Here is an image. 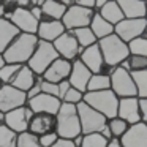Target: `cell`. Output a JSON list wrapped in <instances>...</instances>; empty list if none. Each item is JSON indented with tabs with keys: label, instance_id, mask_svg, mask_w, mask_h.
Masks as SVG:
<instances>
[{
	"label": "cell",
	"instance_id": "1",
	"mask_svg": "<svg viewBox=\"0 0 147 147\" xmlns=\"http://www.w3.org/2000/svg\"><path fill=\"white\" fill-rule=\"evenodd\" d=\"M38 45V36L35 33H18V36L11 41V45L3 51V59L7 63L26 65L32 57Z\"/></svg>",
	"mask_w": 147,
	"mask_h": 147
},
{
	"label": "cell",
	"instance_id": "2",
	"mask_svg": "<svg viewBox=\"0 0 147 147\" xmlns=\"http://www.w3.org/2000/svg\"><path fill=\"white\" fill-rule=\"evenodd\" d=\"M55 133L62 139H74L78 134H82L76 105L62 101L60 108L55 114Z\"/></svg>",
	"mask_w": 147,
	"mask_h": 147
},
{
	"label": "cell",
	"instance_id": "3",
	"mask_svg": "<svg viewBox=\"0 0 147 147\" xmlns=\"http://www.w3.org/2000/svg\"><path fill=\"white\" fill-rule=\"evenodd\" d=\"M98 46L100 51H101V55L105 59L106 67L114 68L119 67L125 59L130 55V49H128V43H125L123 40H120L115 33L106 36V38L98 40Z\"/></svg>",
	"mask_w": 147,
	"mask_h": 147
},
{
	"label": "cell",
	"instance_id": "4",
	"mask_svg": "<svg viewBox=\"0 0 147 147\" xmlns=\"http://www.w3.org/2000/svg\"><path fill=\"white\" fill-rule=\"evenodd\" d=\"M82 101L87 103L90 108L103 114L106 119L117 117V106L119 98L111 89L108 90H98V92H86L82 96Z\"/></svg>",
	"mask_w": 147,
	"mask_h": 147
},
{
	"label": "cell",
	"instance_id": "5",
	"mask_svg": "<svg viewBox=\"0 0 147 147\" xmlns=\"http://www.w3.org/2000/svg\"><path fill=\"white\" fill-rule=\"evenodd\" d=\"M78 109V117L81 123V133L90 134V133H100L108 123V119L93 108H90L87 103L81 101L76 105Z\"/></svg>",
	"mask_w": 147,
	"mask_h": 147
},
{
	"label": "cell",
	"instance_id": "6",
	"mask_svg": "<svg viewBox=\"0 0 147 147\" xmlns=\"http://www.w3.org/2000/svg\"><path fill=\"white\" fill-rule=\"evenodd\" d=\"M55 59H59V54H57V51H55L54 45H52V43H48V41H43V40H38V45H36L32 57L29 59V62H27L26 65L35 74H43L46 71V68H48Z\"/></svg>",
	"mask_w": 147,
	"mask_h": 147
},
{
	"label": "cell",
	"instance_id": "7",
	"mask_svg": "<svg viewBox=\"0 0 147 147\" xmlns=\"http://www.w3.org/2000/svg\"><path fill=\"white\" fill-rule=\"evenodd\" d=\"M111 79V90L115 93L117 98H125V96H136V86L131 78V73L125 68L114 67L109 73Z\"/></svg>",
	"mask_w": 147,
	"mask_h": 147
},
{
	"label": "cell",
	"instance_id": "8",
	"mask_svg": "<svg viewBox=\"0 0 147 147\" xmlns=\"http://www.w3.org/2000/svg\"><path fill=\"white\" fill-rule=\"evenodd\" d=\"M95 10L93 8H86L81 5H71L67 8L65 14L62 16V24L67 30H74L79 27H89L92 21Z\"/></svg>",
	"mask_w": 147,
	"mask_h": 147
},
{
	"label": "cell",
	"instance_id": "9",
	"mask_svg": "<svg viewBox=\"0 0 147 147\" xmlns=\"http://www.w3.org/2000/svg\"><path fill=\"white\" fill-rule=\"evenodd\" d=\"M3 18L8 21H11V24H13L21 33H35L36 35V29H38L40 22L32 16L29 8L16 7V8H13V11L5 13Z\"/></svg>",
	"mask_w": 147,
	"mask_h": 147
},
{
	"label": "cell",
	"instance_id": "10",
	"mask_svg": "<svg viewBox=\"0 0 147 147\" xmlns=\"http://www.w3.org/2000/svg\"><path fill=\"white\" fill-rule=\"evenodd\" d=\"M147 26L146 18H138V19H122L119 24L114 26V33L125 43L133 41L134 38H139L142 35L144 29Z\"/></svg>",
	"mask_w": 147,
	"mask_h": 147
},
{
	"label": "cell",
	"instance_id": "11",
	"mask_svg": "<svg viewBox=\"0 0 147 147\" xmlns=\"http://www.w3.org/2000/svg\"><path fill=\"white\" fill-rule=\"evenodd\" d=\"M52 45H54L59 57L67 59V60H70V62L79 59L81 52H82V48H81L79 43L76 41V38H74L71 30H67L65 33H62Z\"/></svg>",
	"mask_w": 147,
	"mask_h": 147
},
{
	"label": "cell",
	"instance_id": "12",
	"mask_svg": "<svg viewBox=\"0 0 147 147\" xmlns=\"http://www.w3.org/2000/svg\"><path fill=\"white\" fill-rule=\"evenodd\" d=\"M27 105V95L26 92L13 87L11 84H3L0 87V111L8 112L16 108Z\"/></svg>",
	"mask_w": 147,
	"mask_h": 147
},
{
	"label": "cell",
	"instance_id": "13",
	"mask_svg": "<svg viewBox=\"0 0 147 147\" xmlns=\"http://www.w3.org/2000/svg\"><path fill=\"white\" fill-rule=\"evenodd\" d=\"M79 60L82 62V63L86 65L90 71H92V74H95V73H106V74H109V73H111V70H112V68L106 67L105 59H103V55H101V51H100L98 43L84 48L82 52H81V55H79Z\"/></svg>",
	"mask_w": 147,
	"mask_h": 147
},
{
	"label": "cell",
	"instance_id": "14",
	"mask_svg": "<svg viewBox=\"0 0 147 147\" xmlns=\"http://www.w3.org/2000/svg\"><path fill=\"white\" fill-rule=\"evenodd\" d=\"M33 112L30 111L29 106H21V108H16L13 111L5 112V125L8 128L14 131V133H24L29 128V122L32 119Z\"/></svg>",
	"mask_w": 147,
	"mask_h": 147
},
{
	"label": "cell",
	"instance_id": "15",
	"mask_svg": "<svg viewBox=\"0 0 147 147\" xmlns=\"http://www.w3.org/2000/svg\"><path fill=\"white\" fill-rule=\"evenodd\" d=\"M122 147H147V123L138 122L128 127L120 136Z\"/></svg>",
	"mask_w": 147,
	"mask_h": 147
},
{
	"label": "cell",
	"instance_id": "16",
	"mask_svg": "<svg viewBox=\"0 0 147 147\" xmlns=\"http://www.w3.org/2000/svg\"><path fill=\"white\" fill-rule=\"evenodd\" d=\"M60 105L62 101L57 96L48 95V93H43V92H40L38 95L27 100V106L30 108L32 112H46V114H52V115L57 114Z\"/></svg>",
	"mask_w": 147,
	"mask_h": 147
},
{
	"label": "cell",
	"instance_id": "17",
	"mask_svg": "<svg viewBox=\"0 0 147 147\" xmlns=\"http://www.w3.org/2000/svg\"><path fill=\"white\" fill-rule=\"evenodd\" d=\"M90 76H92V71H90L79 59L71 62V71H70V76H68V82H70V86L73 87V89L86 93Z\"/></svg>",
	"mask_w": 147,
	"mask_h": 147
},
{
	"label": "cell",
	"instance_id": "18",
	"mask_svg": "<svg viewBox=\"0 0 147 147\" xmlns=\"http://www.w3.org/2000/svg\"><path fill=\"white\" fill-rule=\"evenodd\" d=\"M117 117L122 119V120H125L128 125H133V123L141 122L138 96H125V98H119Z\"/></svg>",
	"mask_w": 147,
	"mask_h": 147
},
{
	"label": "cell",
	"instance_id": "19",
	"mask_svg": "<svg viewBox=\"0 0 147 147\" xmlns=\"http://www.w3.org/2000/svg\"><path fill=\"white\" fill-rule=\"evenodd\" d=\"M70 71H71V62L67 60V59L59 57L46 68V71L41 76H43V79L48 81V82L59 84V82H62V81L68 79Z\"/></svg>",
	"mask_w": 147,
	"mask_h": 147
},
{
	"label": "cell",
	"instance_id": "20",
	"mask_svg": "<svg viewBox=\"0 0 147 147\" xmlns=\"http://www.w3.org/2000/svg\"><path fill=\"white\" fill-rule=\"evenodd\" d=\"M27 131H30L32 134H36V136L55 131V115L46 114V112H33Z\"/></svg>",
	"mask_w": 147,
	"mask_h": 147
},
{
	"label": "cell",
	"instance_id": "21",
	"mask_svg": "<svg viewBox=\"0 0 147 147\" xmlns=\"http://www.w3.org/2000/svg\"><path fill=\"white\" fill-rule=\"evenodd\" d=\"M65 32H67V29L62 24V21H41L36 29V36L43 41L54 43Z\"/></svg>",
	"mask_w": 147,
	"mask_h": 147
},
{
	"label": "cell",
	"instance_id": "22",
	"mask_svg": "<svg viewBox=\"0 0 147 147\" xmlns=\"http://www.w3.org/2000/svg\"><path fill=\"white\" fill-rule=\"evenodd\" d=\"M36 78H38V74H35L32 70H30L27 65H21V68L18 70L16 76L13 78V81H11V86L16 87V89L22 90V92H29L30 89H32V86L36 82Z\"/></svg>",
	"mask_w": 147,
	"mask_h": 147
},
{
	"label": "cell",
	"instance_id": "23",
	"mask_svg": "<svg viewBox=\"0 0 147 147\" xmlns=\"http://www.w3.org/2000/svg\"><path fill=\"white\" fill-rule=\"evenodd\" d=\"M120 7L123 18L127 19H138L146 18V2L144 0H115Z\"/></svg>",
	"mask_w": 147,
	"mask_h": 147
},
{
	"label": "cell",
	"instance_id": "24",
	"mask_svg": "<svg viewBox=\"0 0 147 147\" xmlns=\"http://www.w3.org/2000/svg\"><path fill=\"white\" fill-rule=\"evenodd\" d=\"M40 10H41L40 22L41 21H60L67 11V7H63L55 0H43V3L40 5Z\"/></svg>",
	"mask_w": 147,
	"mask_h": 147
},
{
	"label": "cell",
	"instance_id": "25",
	"mask_svg": "<svg viewBox=\"0 0 147 147\" xmlns=\"http://www.w3.org/2000/svg\"><path fill=\"white\" fill-rule=\"evenodd\" d=\"M96 13H98L105 21L111 22L112 26H115V24H119L122 19H125L123 13H122L120 7H119V3L115 2V0H108V2L100 8Z\"/></svg>",
	"mask_w": 147,
	"mask_h": 147
},
{
	"label": "cell",
	"instance_id": "26",
	"mask_svg": "<svg viewBox=\"0 0 147 147\" xmlns=\"http://www.w3.org/2000/svg\"><path fill=\"white\" fill-rule=\"evenodd\" d=\"M18 33H19V30L11 24V21L0 18V52L2 54L11 45V41L18 36Z\"/></svg>",
	"mask_w": 147,
	"mask_h": 147
},
{
	"label": "cell",
	"instance_id": "27",
	"mask_svg": "<svg viewBox=\"0 0 147 147\" xmlns=\"http://www.w3.org/2000/svg\"><path fill=\"white\" fill-rule=\"evenodd\" d=\"M89 27H90V30H92V33L95 35L96 40L106 38V36L114 33V26H112L111 22H108V21H105L96 11H95V14H93L92 21H90Z\"/></svg>",
	"mask_w": 147,
	"mask_h": 147
},
{
	"label": "cell",
	"instance_id": "28",
	"mask_svg": "<svg viewBox=\"0 0 147 147\" xmlns=\"http://www.w3.org/2000/svg\"><path fill=\"white\" fill-rule=\"evenodd\" d=\"M111 89V79L106 73H95L90 76L87 84V92H98V90H108Z\"/></svg>",
	"mask_w": 147,
	"mask_h": 147
},
{
	"label": "cell",
	"instance_id": "29",
	"mask_svg": "<svg viewBox=\"0 0 147 147\" xmlns=\"http://www.w3.org/2000/svg\"><path fill=\"white\" fill-rule=\"evenodd\" d=\"M122 68L131 71H142V70H147V57L144 55H138V54H130L123 62L120 63Z\"/></svg>",
	"mask_w": 147,
	"mask_h": 147
},
{
	"label": "cell",
	"instance_id": "30",
	"mask_svg": "<svg viewBox=\"0 0 147 147\" xmlns=\"http://www.w3.org/2000/svg\"><path fill=\"white\" fill-rule=\"evenodd\" d=\"M74 35V38H76V41L79 43L81 48H87V46H92L95 45L98 40L95 38V35L92 33V30H90V27H79V29H74L71 30Z\"/></svg>",
	"mask_w": 147,
	"mask_h": 147
},
{
	"label": "cell",
	"instance_id": "31",
	"mask_svg": "<svg viewBox=\"0 0 147 147\" xmlns=\"http://www.w3.org/2000/svg\"><path fill=\"white\" fill-rule=\"evenodd\" d=\"M131 78L136 86L138 98H147V70L142 71H131Z\"/></svg>",
	"mask_w": 147,
	"mask_h": 147
},
{
	"label": "cell",
	"instance_id": "32",
	"mask_svg": "<svg viewBox=\"0 0 147 147\" xmlns=\"http://www.w3.org/2000/svg\"><path fill=\"white\" fill-rule=\"evenodd\" d=\"M108 139L101 133H90L82 134V142L79 147H106Z\"/></svg>",
	"mask_w": 147,
	"mask_h": 147
},
{
	"label": "cell",
	"instance_id": "33",
	"mask_svg": "<svg viewBox=\"0 0 147 147\" xmlns=\"http://www.w3.org/2000/svg\"><path fill=\"white\" fill-rule=\"evenodd\" d=\"M106 125H108L109 131H111V136H112V138H117V139H120V136L128 130V127H130L127 122L122 120V119H119V117L109 119Z\"/></svg>",
	"mask_w": 147,
	"mask_h": 147
},
{
	"label": "cell",
	"instance_id": "34",
	"mask_svg": "<svg viewBox=\"0 0 147 147\" xmlns=\"http://www.w3.org/2000/svg\"><path fill=\"white\" fill-rule=\"evenodd\" d=\"M18 133L7 125H0V147H16Z\"/></svg>",
	"mask_w": 147,
	"mask_h": 147
},
{
	"label": "cell",
	"instance_id": "35",
	"mask_svg": "<svg viewBox=\"0 0 147 147\" xmlns=\"http://www.w3.org/2000/svg\"><path fill=\"white\" fill-rule=\"evenodd\" d=\"M16 147H41V144H40L36 134H32L30 131H24V133L18 134Z\"/></svg>",
	"mask_w": 147,
	"mask_h": 147
},
{
	"label": "cell",
	"instance_id": "36",
	"mask_svg": "<svg viewBox=\"0 0 147 147\" xmlns=\"http://www.w3.org/2000/svg\"><path fill=\"white\" fill-rule=\"evenodd\" d=\"M19 68H21V65H18V63H5L3 67L0 68V82L10 84L13 81V78L16 76Z\"/></svg>",
	"mask_w": 147,
	"mask_h": 147
},
{
	"label": "cell",
	"instance_id": "37",
	"mask_svg": "<svg viewBox=\"0 0 147 147\" xmlns=\"http://www.w3.org/2000/svg\"><path fill=\"white\" fill-rule=\"evenodd\" d=\"M128 49H130V54H138V55H144L147 57V38H134L133 41L128 43Z\"/></svg>",
	"mask_w": 147,
	"mask_h": 147
},
{
	"label": "cell",
	"instance_id": "38",
	"mask_svg": "<svg viewBox=\"0 0 147 147\" xmlns=\"http://www.w3.org/2000/svg\"><path fill=\"white\" fill-rule=\"evenodd\" d=\"M82 96H84L82 92H79V90L70 87L68 92L65 93V96L62 98V101H63V103H70V105H78V103L82 101Z\"/></svg>",
	"mask_w": 147,
	"mask_h": 147
},
{
	"label": "cell",
	"instance_id": "39",
	"mask_svg": "<svg viewBox=\"0 0 147 147\" xmlns=\"http://www.w3.org/2000/svg\"><path fill=\"white\" fill-rule=\"evenodd\" d=\"M38 139H40L41 147H51L52 144L59 139V136H57V133H55V131H52V133H46V134L38 136Z\"/></svg>",
	"mask_w": 147,
	"mask_h": 147
},
{
	"label": "cell",
	"instance_id": "40",
	"mask_svg": "<svg viewBox=\"0 0 147 147\" xmlns=\"http://www.w3.org/2000/svg\"><path fill=\"white\" fill-rule=\"evenodd\" d=\"M41 92L59 98V86L57 84H52V82H48V81H45V79H43V82H41Z\"/></svg>",
	"mask_w": 147,
	"mask_h": 147
},
{
	"label": "cell",
	"instance_id": "41",
	"mask_svg": "<svg viewBox=\"0 0 147 147\" xmlns=\"http://www.w3.org/2000/svg\"><path fill=\"white\" fill-rule=\"evenodd\" d=\"M41 82H43V76H41V74H38V78H36V82L33 84L32 89H30L29 92L26 93V95H27V100L32 98V96H35V95H38V93L41 92Z\"/></svg>",
	"mask_w": 147,
	"mask_h": 147
},
{
	"label": "cell",
	"instance_id": "42",
	"mask_svg": "<svg viewBox=\"0 0 147 147\" xmlns=\"http://www.w3.org/2000/svg\"><path fill=\"white\" fill-rule=\"evenodd\" d=\"M141 122H147V98H138Z\"/></svg>",
	"mask_w": 147,
	"mask_h": 147
},
{
	"label": "cell",
	"instance_id": "43",
	"mask_svg": "<svg viewBox=\"0 0 147 147\" xmlns=\"http://www.w3.org/2000/svg\"><path fill=\"white\" fill-rule=\"evenodd\" d=\"M59 86V100L62 101V98L65 96V93L68 92V89H70V82H68V79H65V81H62V82H59L57 84Z\"/></svg>",
	"mask_w": 147,
	"mask_h": 147
},
{
	"label": "cell",
	"instance_id": "44",
	"mask_svg": "<svg viewBox=\"0 0 147 147\" xmlns=\"http://www.w3.org/2000/svg\"><path fill=\"white\" fill-rule=\"evenodd\" d=\"M93 2L95 0H74V5H81L86 8H93Z\"/></svg>",
	"mask_w": 147,
	"mask_h": 147
},
{
	"label": "cell",
	"instance_id": "45",
	"mask_svg": "<svg viewBox=\"0 0 147 147\" xmlns=\"http://www.w3.org/2000/svg\"><path fill=\"white\" fill-rule=\"evenodd\" d=\"M106 147H122L120 139H117V138H111V139L108 141V144H106Z\"/></svg>",
	"mask_w": 147,
	"mask_h": 147
},
{
	"label": "cell",
	"instance_id": "46",
	"mask_svg": "<svg viewBox=\"0 0 147 147\" xmlns=\"http://www.w3.org/2000/svg\"><path fill=\"white\" fill-rule=\"evenodd\" d=\"M106 2H108V0H95V2H93V10H95V11H98L100 8H101L103 5L106 3Z\"/></svg>",
	"mask_w": 147,
	"mask_h": 147
},
{
	"label": "cell",
	"instance_id": "47",
	"mask_svg": "<svg viewBox=\"0 0 147 147\" xmlns=\"http://www.w3.org/2000/svg\"><path fill=\"white\" fill-rule=\"evenodd\" d=\"M100 133H101V134H103V136H105V138H106V139H108V141H109V139H111V138H112V136H111V131H109V128H108V125H106V127L103 128V130L100 131Z\"/></svg>",
	"mask_w": 147,
	"mask_h": 147
},
{
	"label": "cell",
	"instance_id": "48",
	"mask_svg": "<svg viewBox=\"0 0 147 147\" xmlns=\"http://www.w3.org/2000/svg\"><path fill=\"white\" fill-rule=\"evenodd\" d=\"M55 2H59V3H62L63 7H71V5H74V0H55Z\"/></svg>",
	"mask_w": 147,
	"mask_h": 147
},
{
	"label": "cell",
	"instance_id": "49",
	"mask_svg": "<svg viewBox=\"0 0 147 147\" xmlns=\"http://www.w3.org/2000/svg\"><path fill=\"white\" fill-rule=\"evenodd\" d=\"M81 142H82V134H78V136L73 139V144H74L76 147H79V146H81Z\"/></svg>",
	"mask_w": 147,
	"mask_h": 147
},
{
	"label": "cell",
	"instance_id": "50",
	"mask_svg": "<svg viewBox=\"0 0 147 147\" xmlns=\"http://www.w3.org/2000/svg\"><path fill=\"white\" fill-rule=\"evenodd\" d=\"M0 125H5V112L0 111Z\"/></svg>",
	"mask_w": 147,
	"mask_h": 147
},
{
	"label": "cell",
	"instance_id": "51",
	"mask_svg": "<svg viewBox=\"0 0 147 147\" xmlns=\"http://www.w3.org/2000/svg\"><path fill=\"white\" fill-rule=\"evenodd\" d=\"M5 63H7V62H5V59H3V54H2V52H0V68L3 67Z\"/></svg>",
	"mask_w": 147,
	"mask_h": 147
},
{
	"label": "cell",
	"instance_id": "52",
	"mask_svg": "<svg viewBox=\"0 0 147 147\" xmlns=\"http://www.w3.org/2000/svg\"><path fill=\"white\" fill-rule=\"evenodd\" d=\"M3 16H5V7L0 5V18H3Z\"/></svg>",
	"mask_w": 147,
	"mask_h": 147
},
{
	"label": "cell",
	"instance_id": "53",
	"mask_svg": "<svg viewBox=\"0 0 147 147\" xmlns=\"http://www.w3.org/2000/svg\"><path fill=\"white\" fill-rule=\"evenodd\" d=\"M141 36H142V38H147V26H146V29H144V32H142Z\"/></svg>",
	"mask_w": 147,
	"mask_h": 147
},
{
	"label": "cell",
	"instance_id": "54",
	"mask_svg": "<svg viewBox=\"0 0 147 147\" xmlns=\"http://www.w3.org/2000/svg\"><path fill=\"white\" fill-rule=\"evenodd\" d=\"M146 2V19H147V0H144Z\"/></svg>",
	"mask_w": 147,
	"mask_h": 147
},
{
	"label": "cell",
	"instance_id": "55",
	"mask_svg": "<svg viewBox=\"0 0 147 147\" xmlns=\"http://www.w3.org/2000/svg\"><path fill=\"white\" fill-rule=\"evenodd\" d=\"M2 86H3V84H2V82H0V87H2Z\"/></svg>",
	"mask_w": 147,
	"mask_h": 147
},
{
	"label": "cell",
	"instance_id": "56",
	"mask_svg": "<svg viewBox=\"0 0 147 147\" xmlns=\"http://www.w3.org/2000/svg\"><path fill=\"white\" fill-rule=\"evenodd\" d=\"M146 123H147V122H146Z\"/></svg>",
	"mask_w": 147,
	"mask_h": 147
}]
</instances>
